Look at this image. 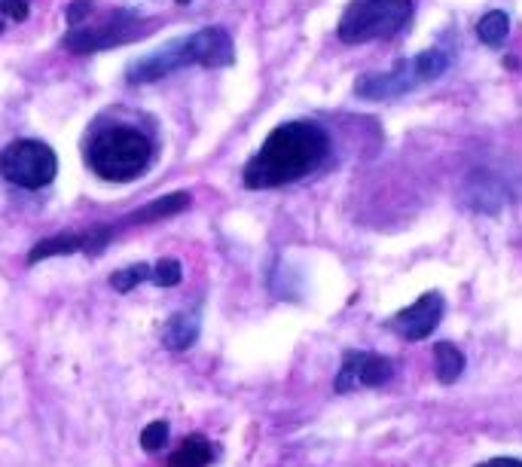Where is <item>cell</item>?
Instances as JSON below:
<instances>
[{
    "label": "cell",
    "instance_id": "17",
    "mask_svg": "<svg viewBox=\"0 0 522 467\" xmlns=\"http://www.w3.org/2000/svg\"><path fill=\"white\" fill-rule=\"evenodd\" d=\"M150 275H153V266H147V263H135V266H129V269L113 272L110 284H113V290H120V294H126V290L138 287V284L147 281Z\"/></svg>",
    "mask_w": 522,
    "mask_h": 467
},
{
    "label": "cell",
    "instance_id": "4",
    "mask_svg": "<svg viewBox=\"0 0 522 467\" xmlns=\"http://www.w3.org/2000/svg\"><path fill=\"white\" fill-rule=\"evenodd\" d=\"M449 52L446 49H428L413 55L410 62H400L394 71L388 74H364L355 83V92L367 101H385V98H397L403 92H410L422 83H431L437 77L446 74L449 68Z\"/></svg>",
    "mask_w": 522,
    "mask_h": 467
},
{
    "label": "cell",
    "instance_id": "9",
    "mask_svg": "<svg viewBox=\"0 0 522 467\" xmlns=\"http://www.w3.org/2000/svg\"><path fill=\"white\" fill-rule=\"evenodd\" d=\"M461 202L468 205V208H474V211L495 214V211H501L510 202L507 184L498 181L492 171H474L461 184Z\"/></svg>",
    "mask_w": 522,
    "mask_h": 467
},
{
    "label": "cell",
    "instance_id": "18",
    "mask_svg": "<svg viewBox=\"0 0 522 467\" xmlns=\"http://www.w3.org/2000/svg\"><path fill=\"white\" fill-rule=\"evenodd\" d=\"M159 287H171V284H178L181 281V263L178 260H159L156 266H153V275H150Z\"/></svg>",
    "mask_w": 522,
    "mask_h": 467
},
{
    "label": "cell",
    "instance_id": "22",
    "mask_svg": "<svg viewBox=\"0 0 522 467\" xmlns=\"http://www.w3.org/2000/svg\"><path fill=\"white\" fill-rule=\"evenodd\" d=\"M0 28H4V16H0Z\"/></svg>",
    "mask_w": 522,
    "mask_h": 467
},
{
    "label": "cell",
    "instance_id": "13",
    "mask_svg": "<svg viewBox=\"0 0 522 467\" xmlns=\"http://www.w3.org/2000/svg\"><path fill=\"white\" fill-rule=\"evenodd\" d=\"M434 373L443 385H452L464 373V355L452 342H437L434 345Z\"/></svg>",
    "mask_w": 522,
    "mask_h": 467
},
{
    "label": "cell",
    "instance_id": "16",
    "mask_svg": "<svg viewBox=\"0 0 522 467\" xmlns=\"http://www.w3.org/2000/svg\"><path fill=\"white\" fill-rule=\"evenodd\" d=\"M187 202H190V196H187V193H174V196H165V199L153 202L150 208H144V211L132 214L129 220H132V223L156 220V217H165V214H174V211H184V208H187Z\"/></svg>",
    "mask_w": 522,
    "mask_h": 467
},
{
    "label": "cell",
    "instance_id": "20",
    "mask_svg": "<svg viewBox=\"0 0 522 467\" xmlns=\"http://www.w3.org/2000/svg\"><path fill=\"white\" fill-rule=\"evenodd\" d=\"M0 16H10L22 22L28 16V0H0Z\"/></svg>",
    "mask_w": 522,
    "mask_h": 467
},
{
    "label": "cell",
    "instance_id": "12",
    "mask_svg": "<svg viewBox=\"0 0 522 467\" xmlns=\"http://www.w3.org/2000/svg\"><path fill=\"white\" fill-rule=\"evenodd\" d=\"M214 458V446L202 434H190L171 452V467H208Z\"/></svg>",
    "mask_w": 522,
    "mask_h": 467
},
{
    "label": "cell",
    "instance_id": "23",
    "mask_svg": "<svg viewBox=\"0 0 522 467\" xmlns=\"http://www.w3.org/2000/svg\"><path fill=\"white\" fill-rule=\"evenodd\" d=\"M181 4H187V0H181Z\"/></svg>",
    "mask_w": 522,
    "mask_h": 467
},
{
    "label": "cell",
    "instance_id": "6",
    "mask_svg": "<svg viewBox=\"0 0 522 467\" xmlns=\"http://www.w3.org/2000/svg\"><path fill=\"white\" fill-rule=\"evenodd\" d=\"M55 153L40 141H13L0 153V171L4 178L25 190H40L55 178Z\"/></svg>",
    "mask_w": 522,
    "mask_h": 467
},
{
    "label": "cell",
    "instance_id": "3",
    "mask_svg": "<svg viewBox=\"0 0 522 467\" xmlns=\"http://www.w3.org/2000/svg\"><path fill=\"white\" fill-rule=\"evenodd\" d=\"M150 156H153L150 141L135 129H107L95 135L86 153L89 168L110 184H123L144 174L150 165Z\"/></svg>",
    "mask_w": 522,
    "mask_h": 467
},
{
    "label": "cell",
    "instance_id": "21",
    "mask_svg": "<svg viewBox=\"0 0 522 467\" xmlns=\"http://www.w3.org/2000/svg\"><path fill=\"white\" fill-rule=\"evenodd\" d=\"M480 467H522V461L519 458H489Z\"/></svg>",
    "mask_w": 522,
    "mask_h": 467
},
{
    "label": "cell",
    "instance_id": "10",
    "mask_svg": "<svg viewBox=\"0 0 522 467\" xmlns=\"http://www.w3.org/2000/svg\"><path fill=\"white\" fill-rule=\"evenodd\" d=\"M107 226H95V229H89V232H65V236H55V239H46V242H40L34 251H31V263H40V260H46V257H62V254H74V251H89V254H95L98 248H104L107 245Z\"/></svg>",
    "mask_w": 522,
    "mask_h": 467
},
{
    "label": "cell",
    "instance_id": "7",
    "mask_svg": "<svg viewBox=\"0 0 522 467\" xmlns=\"http://www.w3.org/2000/svg\"><path fill=\"white\" fill-rule=\"evenodd\" d=\"M391 361L373 352H348L336 373V391H355V388H376L391 379Z\"/></svg>",
    "mask_w": 522,
    "mask_h": 467
},
{
    "label": "cell",
    "instance_id": "11",
    "mask_svg": "<svg viewBox=\"0 0 522 467\" xmlns=\"http://www.w3.org/2000/svg\"><path fill=\"white\" fill-rule=\"evenodd\" d=\"M132 37V19L129 16H113L104 28L92 31H71L68 37V46L74 52H92V49H104V46H113V43H120V40H129Z\"/></svg>",
    "mask_w": 522,
    "mask_h": 467
},
{
    "label": "cell",
    "instance_id": "8",
    "mask_svg": "<svg viewBox=\"0 0 522 467\" xmlns=\"http://www.w3.org/2000/svg\"><path fill=\"white\" fill-rule=\"evenodd\" d=\"M443 321V297L440 294H425L413 306H406L391 318V330L403 336L406 342H422L428 339Z\"/></svg>",
    "mask_w": 522,
    "mask_h": 467
},
{
    "label": "cell",
    "instance_id": "5",
    "mask_svg": "<svg viewBox=\"0 0 522 467\" xmlns=\"http://www.w3.org/2000/svg\"><path fill=\"white\" fill-rule=\"evenodd\" d=\"M413 19V0H352L339 19L342 43H367L397 34Z\"/></svg>",
    "mask_w": 522,
    "mask_h": 467
},
{
    "label": "cell",
    "instance_id": "2",
    "mask_svg": "<svg viewBox=\"0 0 522 467\" xmlns=\"http://www.w3.org/2000/svg\"><path fill=\"white\" fill-rule=\"evenodd\" d=\"M232 55H236V49H232V40L223 28H202L184 40H174V43L156 49L153 55L141 58L138 65L129 68V83H135V86L156 83L187 65L226 68V65H232Z\"/></svg>",
    "mask_w": 522,
    "mask_h": 467
},
{
    "label": "cell",
    "instance_id": "14",
    "mask_svg": "<svg viewBox=\"0 0 522 467\" xmlns=\"http://www.w3.org/2000/svg\"><path fill=\"white\" fill-rule=\"evenodd\" d=\"M196 336H199V324L193 315H174L165 327V345L171 352H187L196 342Z\"/></svg>",
    "mask_w": 522,
    "mask_h": 467
},
{
    "label": "cell",
    "instance_id": "1",
    "mask_svg": "<svg viewBox=\"0 0 522 467\" xmlns=\"http://www.w3.org/2000/svg\"><path fill=\"white\" fill-rule=\"evenodd\" d=\"M330 153L327 132L315 123H284L260 147L245 168V187L269 190L312 174Z\"/></svg>",
    "mask_w": 522,
    "mask_h": 467
},
{
    "label": "cell",
    "instance_id": "19",
    "mask_svg": "<svg viewBox=\"0 0 522 467\" xmlns=\"http://www.w3.org/2000/svg\"><path fill=\"white\" fill-rule=\"evenodd\" d=\"M165 440H168V425H165V422H153V425H147V428L141 431V446H144L147 452L165 449Z\"/></svg>",
    "mask_w": 522,
    "mask_h": 467
},
{
    "label": "cell",
    "instance_id": "15",
    "mask_svg": "<svg viewBox=\"0 0 522 467\" xmlns=\"http://www.w3.org/2000/svg\"><path fill=\"white\" fill-rule=\"evenodd\" d=\"M507 34H510V16H507L504 10H489V13L477 22V37H480L486 46H492V49H498V46L507 40Z\"/></svg>",
    "mask_w": 522,
    "mask_h": 467
}]
</instances>
